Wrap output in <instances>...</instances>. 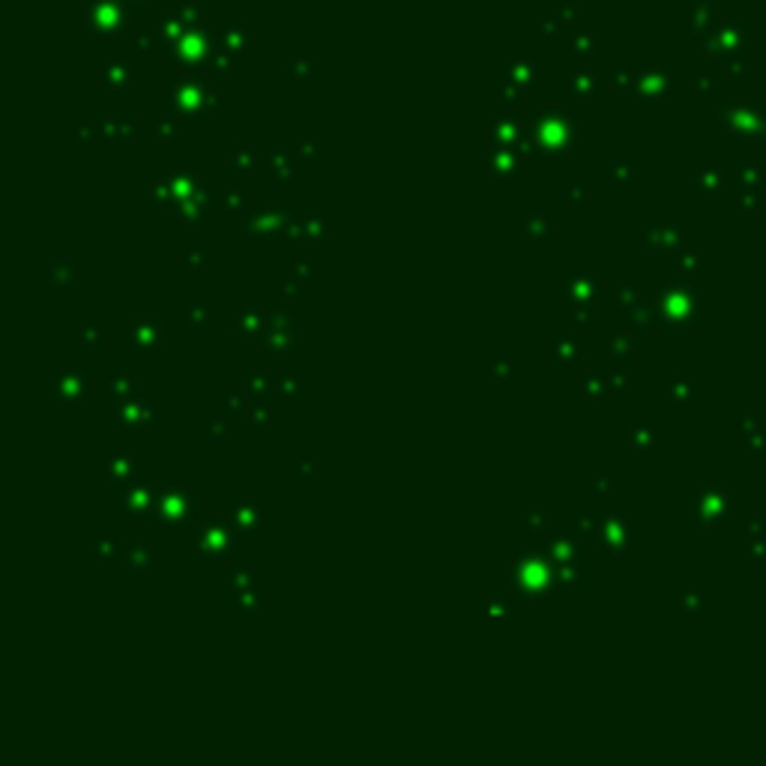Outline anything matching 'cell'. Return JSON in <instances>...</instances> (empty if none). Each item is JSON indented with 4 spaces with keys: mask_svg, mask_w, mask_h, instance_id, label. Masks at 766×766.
Segmentation results:
<instances>
[{
    "mask_svg": "<svg viewBox=\"0 0 766 766\" xmlns=\"http://www.w3.org/2000/svg\"><path fill=\"white\" fill-rule=\"evenodd\" d=\"M195 509H198V497L189 488H171L168 494H162V503H159L156 512L168 524H183L189 518H195Z\"/></svg>",
    "mask_w": 766,
    "mask_h": 766,
    "instance_id": "1",
    "label": "cell"
},
{
    "mask_svg": "<svg viewBox=\"0 0 766 766\" xmlns=\"http://www.w3.org/2000/svg\"><path fill=\"white\" fill-rule=\"evenodd\" d=\"M234 545V536L222 521H207L198 530V551L207 557H225Z\"/></svg>",
    "mask_w": 766,
    "mask_h": 766,
    "instance_id": "2",
    "label": "cell"
},
{
    "mask_svg": "<svg viewBox=\"0 0 766 766\" xmlns=\"http://www.w3.org/2000/svg\"><path fill=\"white\" fill-rule=\"evenodd\" d=\"M156 497L159 494L153 485H132L126 491V515L129 518H150Z\"/></svg>",
    "mask_w": 766,
    "mask_h": 766,
    "instance_id": "3",
    "label": "cell"
},
{
    "mask_svg": "<svg viewBox=\"0 0 766 766\" xmlns=\"http://www.w3.org/2000/svg\"><path fill=\"white\" fill-rule=\"evenodd\" d=\"M234 518H237L240 533H257V527H261V521H264V515H261V509H257L255 500H237L234 503Z\"/></svg>",
    "mask_w": 766,
    "mask_h": 766,
    "instance_id": "4",
    "label": "cell"
},
{
    "mask_svg": "<svg viewBox=\"0 0 766 766\" xmlns=\"http://www.w3.org/2000/svg\"><path fill=\"white\" fill-rule=\"evenodd\" d=\"M72 378H75V368H72ZM69 374H63L60 381H57V395H60L63 401H81V398H87V393H90V383H87V378H81L78 383L72 381Z\"/></svg>",
    "mask_w": 766,
    "mask_h": 766,
    "instance_id": "5",
    "label": "cell"
},
{
    "mask_svg": "<svg viewBox=\"0 0 766 766\" xmlns=\"http://www.w3.org/2000/svg\"><path fill=\"white\" fill-rule=\"evenodd\" d=\"M542 569H545V566H539L536 557H530V560H521V563H518V575H521V581H524V584H530L533 592H542L545 584H548V575H542Z\"/></svg>",
    "mask_w": 766,
    "mask_h": 766,
    "instance_id": "6",
    "label": "cell"
},
{
    "mask_svg": "<svg viewBox=\"0 0 766 766\" xmlns=\"http://www.w3.org/2000/svg\"><path fill=\"white\" fill-rule=\"evenodd\" d=\"M135 476V461L129 458V455H114L111 461H108V479H114V482H126V479H132Z\"/></svg>",
    "mask_w": 766,
    "mask_h": 766,
    "instance_id": "7",
    "label": "cell"
},
{
    "mask_svg": "<svg viewBox=\"0 0 766 766\" xmlns=\"http://www.w3.org/2000/svg\"><path fill=\"white\" fill-rule=\"evenodd\" d=\"M147 545H141V542H135V545H126V551H123V560L129 563V566L132 569H138V572H147Z\"/></svg>",
    "mask_w": 766,
    "mask_h": 766,
    "instance_id": "8",
    "label": "cell"
},
{
    "mask_svg": "<svg viewBox=\"0 0 766 766\" xmlns=\"http://www.w3.org/2000/svg\"><path fill=\"white\" fill-rule=\"evenodd\" d=\"M228 431H230V428H228V422H225V416H210V419H207V437H210V440H213V437H216V440H225V437H228Z\"/></svg>",
    "mask_w": 766,
    "mask_h": 766,
    "instance_id": "9",
    "label": "cell"
},
{
    "mask_svg": "<svg viewBox=\"0 0 766 766\" xmlns=\"http://www.w3.org/2000/svg\"><path fill=\"white\" fill-rule=\"evenodd\" d=\"M524 527H530L533 533H542V527H545V518H542V512H530V515L524 518Z\"/></svg>",
    "mask_w": 766,
    "mask_h": 766,
    "instance_id": "10",
    "label": "cell"
}]
</instances>
